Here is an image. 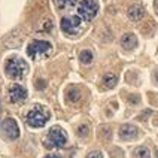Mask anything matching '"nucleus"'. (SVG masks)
<instances>
[{"instance_id": "obj_1", "label": "nucleus", "mask_w": 158, "mask_h": 158, "mask_svg": "<svg viewBox=\"0 0 158 158\" xmlns=\"http://www.w3.org/2000/svg\"><path fill=\"white\" fill-rule=\"evenodd\" d=\"M28 70V66L23 58L18 57H12L9 58L6 64H5V72L10 79H21Z\"/></svg>"}, {"instance_id": "obj_2", "label": "nucleus", "mask_w": 158, "mask_h": 158, "mask_svg": "<svg viewBox=\"0 0 158 158\" xmlns=\"http://www.w3.org/2000/svg\"><path fill=\"white\" fill-rule=\"evenodd\" d=\"M49 119V112L42 106H35L28 114H27V124L33 128H40Z\"/></svg>"}, {"instance_id": "obj_3", "label": "nucleus", "mask_w": 158, "mask_h": 158, "mask_svg": "<svg viewBox=\"0 0 158 158\" xmlns=\"http://www.w3.org/2000/svg\"><path fill=\"white\" fill-rule=\"evenodd\" d=\"M66 143H67V134L60 127H52L45 140V145L48 148H63Z\"/></svg>"}, {"instance_id": "obj_4", "label": "nucleus", "mask_w": 158, "mask_h": 158, "mask_svg": "<svg viewBox=\"0 0 158 158\" xmlns=\"http://www.w3.org/2000/svg\"><path fill=\"white\" fill-rule=\"evenodd\" d=\"M98 12V3L97 0H82L78 6V14L79 18L85 19V21H91L94 19Z\"/></svg>"}, {"instance_id": "obj_5", "label": "nucleus", "mask_w": 158, "mask_h": 158, "mask_svg": "<svg viewBox=\"0 0 158 158\" xmlns=\"http://www.w3.org/2000/svg\"><path fill=\"white\" fill-rule=\"evenodd\" d=\"M52 46L46 40H33L31 44L27 46V54L30 58H39V57H45L51 52Z\"/></svg>"}, {"instance_id": "obj_6", "label": "nucleus", "mask_w": 158, "mask_h": 158, "mask_svg": "<svg viewBox=\"0 0 158 158\" xmlns=\"http://www.w3.org/2000/svg\"><path fill=\"white\" fill-rule=\"evenodd\" d=\"M81 27H82V21L81 18L76 15H72V17H64L61 19V30L66 35H78L81 31Z\"/></svg>"}, {"instance_id": "obj_7", "label": "nucleus", "mask_w": 158, "mask_h": 158, "mask_svg": "<svg viewBox=\"0 0 158 158\" xmlns=\"http://www.w3.org/2000/svg\"><path fill=\"white\" fill-rule=\"evenodd\" d=\"M2 128H3V133L8 136L9 139L15 140L19 137V128H18V124L15 123V119L12 118H6L3 124H2Z\"/></svg>"}, {"instance_id": "obj_8", "label": "nucleus", "mask_w": 158, "mask_h": 158, "mask_svg": "<svg viewBox=\"0 0 158 158\" xmlns=\"http://www.w3.org/2000/svg\"><path fill=\"white\" fill-rule=\"evenodd\" d=\"M9 98L12 103H19V102H24L27 98V89L21 85H12L10 89H9Z\"/></svg>"}, {"instance_id": "obj_9", "label": "nucleus", "mask_w": 158, "mask_h": 158, "mask_svg": "<svg viewBox=\"0 0 158 158\" xmlns=\"http://www.w3.org/2000/svg\"><path fill=\"white\" fill-rule=\"evenodd\" d=\"M137 134H139V130L131 124H125L119 128V137L123 140H133L137 137Z\"/></svg>"}, {"instance_id": "obj_10", "label": "nucleus", "mask_w": 158, "mask_h": 158, "mask_svg": "<svg viewBox=\"0 0 158 158\" xmlns=\"http://www.w3.org/2000/svg\"><path fill=\"white\" fill-rule=\"evenodd\" d=\"M136 45H137V39L133 33H127L121 37V46L124 49H133Z\"/></svg>"}, {"instance_id": "obj_11", "label": "nucleus", "mask_w": 158, "mask_h": 158, "mask_svg": "<svg viewBox=\"0 0 158 158\" xmlns=\"http://www.w3.org/2000/svg\"><path fill=\"white\" fill-rule=\"evenodd\" d=\"M127 14H128V18L131 21H139V19H142L145 10H143V8H142L140 5H133V6H130Z\"/></svg>"}, {"instance_id": "obj_12", "label": "nucleus", "mask_w": 158, "mask_h": 158, "mask_svg": "<svg viewBox=\"0 0 158 158\" xmlns=\"http://www.w3.org/2000/svg\"><path fill=\"white\" fill-rule=\"evenodd\" d=\"M116 82H118V78H116L115 73H106L103 76V85H105V88H114L116 85Z\"/></svg>"}, {"instance_id": "obj_13", "label": "nucleus", "mask_w": 158, "mask_h": 158, "mask_svg": "<svg viewBox=\"0 0 158 158\" xmlns=\"http://www.w3.org/2000/svg\"><path fill=\"white\" fill-rule=\"evenodd\" d=\"M78 0H54L55 6L58 9H70L76 5Z\"/></svg>"}, {"instance_id": "obj_14", "label": "nucleus", "mask_w": 158, "mask_h": 158, "mask_svg": "<svg viewBox=\"0 0 158 158\" xmlns=\"http://www.w3.org/2000/svg\"><path fill=\"white\" fill-rule=\"evenodd\" d=\"M67 100L70 102V103H76L81 100V91H79L78 88H70L69 91H67Z\"/></svg>"}, {"instance_id": "obj_15", "label": "nucleus", "mask_w": 158, "mask_h": 158, "mask_svg": "<svg viewBox=\"0 0 158 158\" xmlns=\"http://www.w3.org/2000/svg\"><path fill=\"white\" fill-rule=\"evenodd\" d=\"M79 60L81 63H84V64H89V63H93V52L91 51H82V52L79 54Z\"/></svg>"}, {"instance_id": "obj_16", "label": "nucleus", "mask_w": 158, "mask_h": 158, "mask_svg": "<svg viewBox=\"0 0 158 158\" xmlns=\"http://www.w3.org/2000/svg\"><path fill=\"white\" fill-rule=\"evenodd\" d=\"M134 158H151V152L148 148H137V149L134 151Z\"/></svg>"}, {"instance_id": "obj_17", "label": "nucleus", "mask_w": 158, "mask_h": 158, "mask_svg": "<svg viewBox=\"0 0 158 158\" xmlns=\"http://www.w3.org/2000/svg\"><path fill=\"white\" fill-rule=\"evenodd\" d=\"M78 134L81 136V137H85V136L88 134V127L87 125H81V127L78 128Z\"/></svg>"}, {"instance_id": "obj_18", "label": "nucleus", "mask_w": 158, "mask_h": 158, "mask_svg": "<svg viewBox=\"0 0 158 158\" xmlns=\"http://www.w3.org/2000/svg\"><path fill=\"white\" fill-rule=\"evenodd\" d=\"M87 158H103V155H102V152H100V151H93V152H89V154H88Z\"/></svg>"}, {"instance_id": "obj_19", "label": "nucleus", "mask_w": 158, "mask_h": 158, "mask_svg": "<svg viewBox=\"0 0 158 158\" xmlns=\"http://www.w3.org/2000/svg\"><path fill=\"white\" fill-rule=\"evenodd\" d=\"M36 87H37V88H44V87H45L44 81H37V84H36Z\"/></svg>"}, {"instance_id": "obj_20", "label": "nucleus", "mask_w": 158, "mask_h": 158, "mask_svg": "<svg viewBox=\"0 0 158 158\" xmlns=\"http://www.w3.org/2000/svg\"><path fill=\"white\" fill-rule=\"evenodd\" d=\"M45 158H61V157H58V155H55V154H51V155H46Z\"/></svg>"}, {"instance_id": "obj_21", "label": "nucleus", "mask_w": 158, "mask_h": 158, "mask_svg": "<svg viewBox=\"0 0 158 158\" xmlns=\"http://www.w3.org/2000/svg\"><path fill=\"white\" fill-rule=\"evenodd\" d=\"M154 6H155V10H157V14H158V0H155V5Z\"/></svg>"}, {"instance_id": "obj_22", "label": "nucleus", "mask_w": 158, "mask_h": 158, "mask_svg": "<svg viewBox=\"0 0 158 158\" xmlns=\"http://www.w3.org/2000/svg\"><path fill=\"white\" fill-rule=\"evenodd\" d=\"M155 81H157V84H158V72H155Z\"/></svg>"}, {"instance_id": "obj_23", "label": "nucleus", "mask_w": 158, "mask_h": 158, "mask_svg": "<svg viewBox=\"0 0 158 158\" xmlns=\"http://www.w3.org/2000/svg\"><path fill=\"white\" fill-rule=\"evenodd\" d=\"M157 158H158V152H157Z\"/></svg>"}]
</instances>
